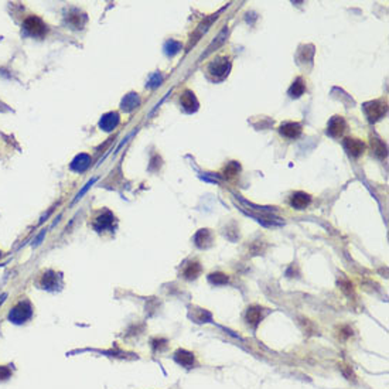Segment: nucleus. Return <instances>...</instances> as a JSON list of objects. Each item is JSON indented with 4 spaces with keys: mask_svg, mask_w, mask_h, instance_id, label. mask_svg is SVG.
Returning a JSON list of instances; mask_svg holds the SVG:
<instances>
[{
    "mask_svg": "<svg viewBox=\"0 0 389 389\" xmlns=\"http://www.w3.org/2000/svg\"><path fill=\"white\" fill-rule=\"evenodd\" d=\"M279 132H281L282 136L286 137V139H297L302 135L303 128L302 125L297 122H285L283 125H281Z\"/></svg>",
    "mask_w": 389,
    "mask_h": 389,
    "instance_id": "7",
    "label": "nucleus"
},
{
    "mask_svg": "<svg viewBox=\"0 0 389 389\" xmlns=\"http://www.w3.org/2000/svg\"><path fill=\"white\" fill-rule=\"evenodd\" d=\"M24 27L29 30L31 34L34 36H43L44 31H45V26L43 24V22L37 17H30L24 23Z\"/></svg>",
    "mask_w": 389,
    "mask_h": 389,
    "instance_id": "13",
    "label": "nucleus"
},
{
    "mask_svg": "<svg viewBox=\"0 0 389 389\" xmlns=\"http://www.w3.org/2000/svg\"><path fill=\"white\" fill-rule=\"evenodd\" d=\"M347 130V122L343 116H334L330 119L327 126V133L331 137H340L344 135Z\"/></svg>",
    "mask_w": 389,
    "mask_h": 389,
    "instance_id": "5",
    "label": "nucleus"
},
{
    "mask_svg": "<svg viewBox=\"0 0 389 389\" xmlns=\"http://www.w3.org/2000/svg\"><path fill=\"white\" fill-rule=\"evenodd\" d=\"M239 170H241L239 163H237V161H231V163H228V164L225 166V169H224V177H225V179H234V177L239 173Z\"/></svg>",
    "mask_w": 389,
    "mask_h": 389,
    "instance_id": "19",
    "label": "nucleus"
},
{
    "mask_svg": "<svg viewBox=\"0 0 389 389\" xmlns=\"http://www.w3.org/2000/svg\"><path fill=\"white\" fill-rule=\"evenodd\" d=\"M15 375V364L0 365V383L10 381Z\"/></svg>",
    "mask_w": 389,
    "mask_h": 389,
    "instance_id": "17",
    "label": "nucleus"
},
{
    "mask_svg": "<svg viewBox=\"0 0 389 389\" xmlns=\"http://www.w3.org/2000/svg\"><path fill=\"white\" fill-rule=\"evenodd\" d=\"M201 273V265L198 262H190L187 266L184 267L183 270V276L187 279V281H194Z\"/></svg>",
    "mask_w": 389,
    "mask_h": 389,
    "instance_id": "14",
    "label": "nucleus"
},
{
    "mask_svg": "<svg viewBox=\"0 0 389 389\" xmlns=\"http://www.w3.org/2000/svg\"><path fill=\"white\" fill-rule=\"evenodd\" d=\"M34 285L41 290L55 292L63 288V276L52 269H45L43 272L37 274Z\"/></svg>",
    "mask_w": 389,
    "mask_h": 389,
    "instance_id": "2",
    "label": "nucleus"
},
{
    "mask_svg": "<svg viewBox=\"0 0 389 389\" xmlns=\"http://www.w3.org/2000/svg\"><path fill=\"white\" fill-rule=\"evenodd\" d=\"M114 219H115V216L112 215V214H109L108 218H106L105 215L98 216V218L95 219L94 228L98 231V232H102V231H105V230H112Z\"/></svg>",
    "mask_w": 389,
    "mask_h": 389,
    "instance_id": "15",
    "label": "nucleus"
},
{
    "mask_svg": "<svg viewBox=\"0 0 389 389\" xmlns=\"http://www.w3.org/2000/svg\"><path fill=\"white\" fill-rule=\"evenodd\" d=\"M310 202H311V197L304 191H297L290 197V205L296 209H304L306 207H309Z\"/></svg>",
    "mask_w": 389,
    "mask_h": 389,
    "instance_id": "12",
    "label": "nucleus"
},
{
    "mask_svg": "<svg viewBox=\"0 0 389 389\" xmlns=\"http://www.w3.org/2000/svg\"><path fill=\"white\" fill-rule=\"evenodd\" d=\"M174 361L181 365V367L184 368H193L194 367V362H195V357L194 354L190 353L187 350H183V348H179L173 355Z\"/></svg>",
    "mask_w": 389,
    "mask_h": 389,
    "instance_id": "8",
    "label": "nucleus"
},
{
    "mask_svg": "<svg viewBox=\"0 0 389 389\" xmlns=\"http://www.w3.org/2000/svg\"><path fill=\"white\" fill-rule=\"evenodd\" d=\"M372 147L376 156L379 157H385L386 156V146L382 143L379 139H372Z\"/></svg>",
    "mask_w": 389,
    "mask_h": 389,
    "instance_id": "21",
    "label": "nucleus"
},
{
    "mask_svg": "<svg viewBox=\"0 0 389 389\" xmlns=\"http://www.w3.org/2000/svg\"><path fill=\"white\" fill-rule=\"evenodd\" d=\"M364 110L367 114L369 122H376L386 114L388 106H386V102L376 99V101H369L364 103Z\"/></svg>",
    "mask_w": 389,
    "mask_h": 389,
    "instance_id": "4",
    "label": "nucleus"
},
{
    "mask_svg": "<svg viewBox=\"0 0 389 389\" xmlns=\"http://www.w3.org/2000/svg\"><path fill=\"white\" fill-rule=\"evenodd\" d=\"M306 92V84H304V81L303 78H296L295 82L292 84V87L289 89V95L292 96V98H300L303 94Z\"/></svg>",
    "mask_w": 389,
    "mask_h": 389,
    "instance_id": "16",
    "label": "nucleus"
},
{
    "mask_svg": "<svg viewBox=\"0 0 389 389\" xmlns=\"http://www.w3.org/2000/svg\"><path fill=\"white\" fill-rule=\"evenodd\" d=\"M34 316V307L27 297H23L9 310L8 320L12 324L23 325L27 324Z\"/></svg>",
    "mask_w": 389,
    "mask_h": 389,
    "instance_id": "1",
    "label": "nucleus"
},
{
    "mask_svg": "<svg viewBox=\"0 0 389 389\" xmlns=\"http://www.w3.org/2000/svg\"><path fill=\"white\" fill-rule=\"evenodd\" d=\"M344 149L348 151L350 156L353 157H358L361 156L364 150H365V144L360 139H355V137H347L344 140Z\"/></svg>",
    "mask_w": 389,
    "mask_h": 389,
    "instance_id": "6",
    "label": "nucleus"
},
{
    "mask_svg": "<svg viewBox=\"0 0 389 389\" xmlns=\"http://www.w3.org/2000/svg\"><path fill=\"white\" fill-rule=\"evenodd\" d=\"M180 103L183 108L186 109L187 112H195L198 109V101L195 98V95L193 91L186 89L180 96Z\"/></svg>",
    "mask_w": 389,
    "mask_h": 389,
    "instance_id": "10",
    "label": "nucleus"
},
{
    "mask_svg": "<svg viewBox=\"0 0 389 389\" xmlns=\"http://www.w3.org/2000/svg\"><path fill=\"white\" fill-rule=\"evenodd\" d=\"M208 281L212 285H225V283H228V276L221 272H215V273L209 274Z\"/></svg>",
    "mask_w": 389,
    "mask_h": 389,
    "instance_id": "20",
    "label": "nucleus"
},
{
    "mask_svg": "<svg viewBox=\"0 0 389 389\" xmlns=\"http://www.w3.org/2000/svg\"><path fill=\"white\" fill-rule=\"evenodd\" d=\"M212 241H214V235L209 230H200L194 237L195 245L198 246L200 249H207L209 246L212 245Z\"/></svg>",
    "mask_w": 389,
    "mask_h": 389,
    "instance_id": "11",
    "label": "nucleus"
},
{
    "mask_svg": "<svg viewBox=\"0 0 389 389\" xmlns=\"http://www.w3.org/2000/svg\"><path fill=\"white\" fill-rule=\"evenodd\" d=\"M150 347L151 351L156 353H163L166 351L167 347H169V341L166 339H161V337H154V339L150 340Z\"/></svg>",
    "mask_w": 389,
    "mask_h": 389,
    "instance_id": "18",
    "label": "nucleus"
},
{
    "mask_svg": "<svg viewBox=\"0 0 389 389\" xmlns=\"http://www.w3.org/2000/svg\"><path fill=\"white\" fill-rule=\"evenodd\" d=\"M231 70V63L228 57H216L214 58L207 67V72L208 75L214 81L224 80Z\"/></svg>",
    "mask_w": 389,
    "mask_h": 389,
    "instance_id": "3",
    "label": "nucleus"
},
{
    "mask_svg": "<svg viewBox=\"0 0 389 389\" xmlns=\"http://www.w3.org/2000/svg\"><path fill=\"white\" fill-rule=\"evenodd\" d=\"M265 317V309L260 306H252L246 310V321L248 324L256 327Z\"/></svg>",
    "mask_w": 389,
    "mask_h": 389,
    "instance_id": "9",
    "label": "nucleus"
}]
</instances>
